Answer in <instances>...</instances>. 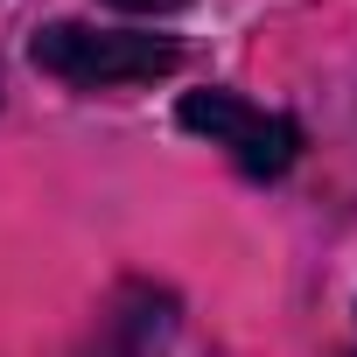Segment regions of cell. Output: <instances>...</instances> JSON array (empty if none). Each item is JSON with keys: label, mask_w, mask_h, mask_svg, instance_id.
Returning a JSON list of instances; mask_svg holds the SVG:
<instances>
[{"label": "cell", "mask_w": 357, "mask_h": 357, "mask_svg": "<svg viewBox=\"0 0 357 357\" xmlns=\"http://www.w3.org/2000/svg\"><path fill=\"white\" fill-rule=\"evenodd\" d=\"M36 63L77 91H112V84H147L183 63L168 36H126V29H84V22H56L36 36Z\"/></svg>", "instance_id": "cell-1"}, {"label": "cell", "mask_w": 357, "mask_h": 357, "mask_svg": "<svg viewBox=\"0 0 357 357\" xmlns=\"http://www.w3.org/2000/svg\"><path fill=\"white\" fill-rule=\"evenodd\" d=\"M183 126L204 133L211 147H225L245 175H280L294 161V147H301L294 119H280V112H266V105H252L238 91H190L183 98Z\"/></svg>", "instance_id": "cell-2"}, {"label": "cell", "mask_w": 357, "mask_h": 357, "mask_svg": "<svg viewBox=\"0 0 357 357\" xmlns=\"http://www.w3.org/2000/svg\"><path fill=\"white\" fill-rule=\"evenodd\" d=\"M112 8H126V15H175L183 0H112Z\"/></svg>", "instance_id": "cell-3"}]
</instances>
